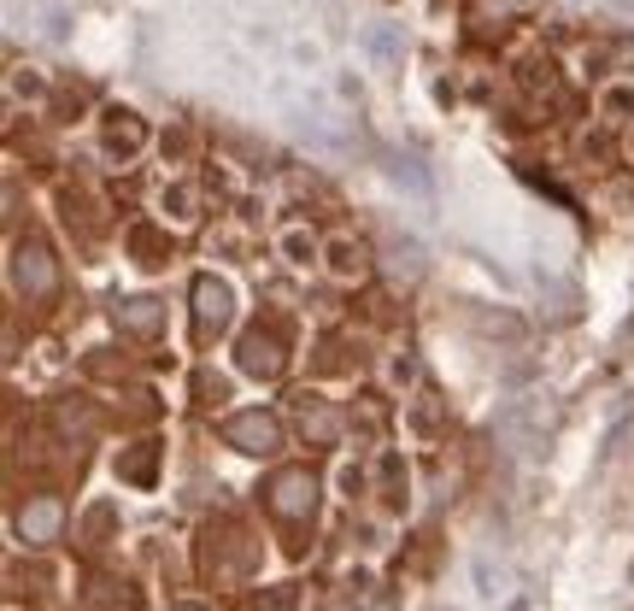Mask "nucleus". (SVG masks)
Listing matches in <instances>:
<instances>
[{
    "instance_id": "obj_1",
    "label": "nucleus",
    "mask_w": 634,
    "mask_h": 611,
    "mask_svg": "<svg viewBox=\"0 0 634 611\" xmlns=\"http://www.w3.org/2000/svg\"><path fill=\"white\" fill-rule=\"evenodd\" d=\"M499 429H506V435L517 441L523 453H535L540 441L552 435V406H547V400H517V406H511V412L499 417Z\"/></svg>"
},
{
    "instance_id": "obj_2",
    "label": "nucleus",
    "mask_w": 634,
    "mask_h": 611,
    "mask_svg": "<svg viewBox=\"0 0 634 611\" xmlns=\"http://www.w3.org/2000/svg\"><path fill=\"white\" fill-rule=\"evenodd\" d=\"M18 288H29V294H47L54 288V265H47V247H18Z\"/></svg>"
},
{
    "instance_id": "obj_3",
    "label": "nucleus",
    "mask_w": 634,
    "mask_h": 611,
    "mask_svg": "<svg viewBox=\"0 0 634 611\" xmlns=\"http://www.w3.org/2000/svg\"><path fill=\"white\" fill-rule=\"evenodd\" d=\"M229 435H235L247 453H270V447H276V424H270V417H235Z\"/></svg>"
},
{
    "instance_id": "obj_4",
    "label": "nucleus",
    "mask_w": 634,
    "mask_h": 611,
    "mask_svg": "<svg viewBox=\"0 0 634 611\" xmlns=\"http://www.w3.org/2000/svg\"><path fill=\"white\" fill-rule=\"evenodd\" d=\"M54 529H59V506H54V500H42V506H29V512H24V535L29 541H47Z\"/></svg>"
},
{
    "instance_id": "obj_5",
    "label": "nucleus",
    "mask_w": 634,
    "mask_h": 611,
    "mask_svg": "<svg viewBox=\"0 0 634 611\" xmlns=\"http://www.w3.org/2000/svg\"><path fill=\"white\" fill-rule=\"evenodd\" d=\"M224 306H229V300H224V288H200V312H206V318H224Z\"/></svg>"
},
{
    "instance_id": "obj_6",
    "label": "nucleus",
    "mask_w": 634,
    "mask_h": 611,
    "mask_svg": "<svg viewBox=\"0 0 634 611\" xmlns=\"http://www.w3.org/2000/svg\"><path fill=\"white\" fill-rule=\"evenodd\" d=\"M188 611H194V606H188Z\"/></svg>"
}]
</instances>
